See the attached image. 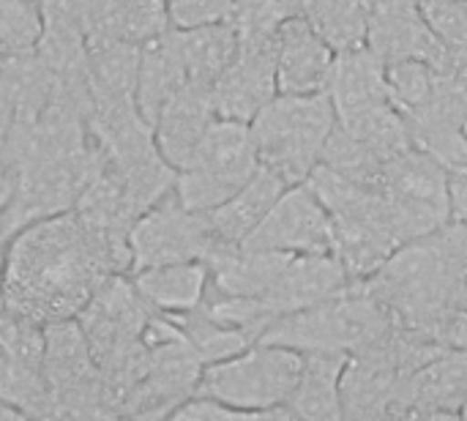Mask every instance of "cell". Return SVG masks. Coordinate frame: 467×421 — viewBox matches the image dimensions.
<instances>
[{"instance_id": "1", "label": "cell", "mask_w": 467, "mask_h": 421, "mask_svg": "<svg viewBox=\"0 0 467 421\" xmlns=\"http://www.w3.org/2000/svg\"><path fill=\"white\" fill-rule=\"evenodd\" d=\"M129 249L63 211L22 227L8 247L0 282L5 310L41 326L74 321L112 274H129Z\"/></svg>"}, {"instance_id": "2", "label": "cell", "mask_w": 467, "mask_h": 421, "mask_svg": "<svg viewBox=\"0 0 467 421\" xmlns=\"http://www.w3.org/2000/svg\"><path fill=\"white\" fill-rule=\"evenodd\" d=\"M397 329L383 301L367 288L353 282L334 299L315 307L282 315L268 323L257 342L285 345L298 353H356Z\"/></svg>"}, {"instance_id": "3", "label": "cell", "mask_w": 467, "mask_h": 421, "mask_svg": "<svg viewBox=\"0 0 467 421\" xmlns=\"http://www.w3.org/2000/svg\"><path fill=\"white\" fill-rule=\"evenodd\" d=\"M337 126L328 93H276L252 121L260 167L287 184H301L320 164L323 148Z\"/></svg>"}, {"instance_id": "4", "label": "cell", "mask_w": 467, "mask_h": 421, "mask_svg": "<svg viewBox=\"0 0 467 421\" xmlns=\"http://www.w3.org/2000/svg\"><path fill=\"white\" fill-rule=\"evenodd\" d=\"M301 367L304 353L285 345L252 342L235 356L205 364L194 395L227 403L254 419H293L287 400L301 378Z\"/></svg>"}, {"instance_id": "5", "label": "cell", "mask_w": 467, "mask_h": 421, "mask_svg": "<svg viewBox=\"0 0 467 421\" xmlns=\"http://www.w3.org/2000/svg\"><path fill=\"white\" fill-rule=\"evenodd\" d=\"M257 167L249 123L216 115L192 164L175 175V195L186 208L208 214L241 189Z\"/></svg>"}, {"instance_id": "6", "label": "cell", "mask_w": 467, "mask_h": 421, "mask_svg": "<svg viewBox=\"0 0 467 421\" xmlns=\"http://www.w3.org/2000/svg\"><path fill=\"white\" fill-rule=\"evenodd\" d=\"M449 167L413 145L386 164L383 195L400 247L421 241L451 219Z\"/></svg>"}, {"instance_id": "7", "label": "cell", "mask_w": 467, "mask_h": 421, "mask_svg": "<svg viewBox=\"0 0 467 421\" xmlns=\"http://www.w3.org/2000/svg\"><path fill=\"white\" fill-rule=\"evenodd\" d=\"M224 247V241L213 233L208 214L192 211L175 195V186L159 197L150 208H145L129 227V255L131 271L178 263V260H202Z\"/></svg>"}, {"instance_id": "8", "label": "cell", "mask_w": 467, "mask_h": 421, "mask_svg": "<svg viewBox=\"0 0 467 421\" xmlns=\"http://www.w3.org/2000/svg\"><path fill=\"white\" fill-rule=\"evenodd\" d=\"M241 247L285 255H334V225L326 205L301 181L279 195Z\"/></svg>"}, {"instance_id": "9", "label": "cell", "mask_w": 467, "mask_h": 421, "mask_svg": "<svg viewBox=\"0 0 467 421\" xmlns=\"http://www.w3.org/2000/svg\"><path fill=\"white\" fill-rule=\"evenodd\" d=\"M467 414V351L443 348L421 367L405 373L389 403V416L449 419Z\"/></svg>"}, {"instance_id": "10", "label": "cell", "mask_w": 467, "mask_h": 421, "mask_svg": "<svg viewBox=\"0 0 467 421\" xmlns=\"http://www.w3.org/2000/svg\"><path fill=\"white\" fill-rule=\"evenodd\" d=\"M276 38L244 41L213 85L216 115L249 123L276 96Z\"/></svg>"}, {"instance_id": "11", "label": "cell", "mask_w": 467, "mask_h": 421, "mask_svg": "<svg viewBox=\"0 0 467 421\" xmlns=\"http://www.w3.org/2000/svg\"><path fill=\"white\" fill-rule=\"evenodd\" d=\"M337 49L301 16L290 14L276 30V93H323Z\"/></svg>"}, {"instance_id": "12", "label": "cell", "mask_w": 467, "mask_h": 421, "mask_svg": "<svg viewBox=\"0 0 467 421\" xmlns=\"http://www.w3.org/2000/svg\"><path fill=\"white\" fill-rule=\"evenodd\" d=\"M216 118L213 107V88L186 82L156 115L153 121V142L161 153V159L175 170H186Z\"/></svg>"}, {"instance_id": "13", "label": "cell", "mask_w": 467, "mask_h": 421, "mask_svg": "<svg viewBox=\"0 0 467 421\" xmlns=\"http://www.w3.org/2000/svg\"><path fill=\"white\" fill-rule=\"evenodd\" d=\"M326 93L334 104L339 126H348L356 118L389 104L391 93L386 82V60L367 44L337 52Z\"/></svg>"}, {"instance_id": "14", "label": "cell", "mask_w": 467, "mask_h": 421, "mask_svg": "<svg viewBox=\"0 0 467 421\" xmlns=\"http://www.w3.org/2000/svg\"><path fill=\"white\" fill-rule=\"evenodd\" d=\"M350 285L353 279L334 255H293L274 288L260 301L276 321L282 315L334 299Z\"/></svg>"}, {"instance_id": "15", "label": "cell", "mask_w": 467, "mask_h": 421, "mask_svg": "<svg viewBox=\"0 0 467 421\" xmlns=\"http://www.w3.org/2000/svg\"><path fill=\"white\" fill-rule=\"evenodd\" d=\"M367 47L375 49L386 63L413 58L427 60L441 71L449 66V49L430 27L421 8L369 11Z\"/></svg>"}, {"instance_id": "16", "label": "cell", "mask_w": 467, "mask_h": 421, "mask_svg": "<svg viewBox=\"0 0 467 421\" xmlns=\"http://www.w3.org/2000/svg\"><path fill=\"white\" fill-rule=\"evenodd\" d=\"M189 82L186 66L175 41V30L167 27L145 41H140L134 104L148 126H153L161 107Z\"/></svg>"}, {"instance_id": "17", "label": "cell", "mask_w": 467, "mask_h": 421, "mask_svg": "<svg viewBox=\"0 0 467 421\" xmlns=\"http://www.w3.org/2000/svg\"><path fill=\"white\" fill-rule=\"evenodd\" d=\"M140 299L159 315H183L202 304L211 282L208 263L202 260H178L148 266L129 274Z\"/></svg>"}, {"instance_id": "18", "label": "cell", "mask_w": 467, "mask_h": 421, "mask_svg": "<svg viewBox=\"0 0 467 421\" xmlns=\"http://www.w3.org/2000/svg\"><path fill=\"white\" fill-rule=\"evenodd\" d=\"M287 186L290 184L274 170L257 167L241 189H235L222 205L208 211L213 233L224 244H244Z\"/></svg>"}, {"instance_id": "19", "label": "cell", "mask_w": 467, "mask_h": 421, "mask_svg": "<svg viewBox=\"0 0 467 421\" xmlns=\"http://www.w3.org/2000/svg\"><path fill=\"white\" fill-rule=\"evenodd\" d=\"M348 353H304L301 378L287 400L293 419L334 421L342 416V373Z\"/></svg>"}, {"instance_id": "20", "label": "cell", "mask_w": 467, "mask_h": 421, "mask_svg": "<svg viewBox=\"0 0 467 421\" xmlns=\"http://www.w3.org/2000/svg\"><path fill=\"white\" fill-rule=\"evenodd\" d=\"M175 41L186 66L189 82H197L205 88L216 85V79L224 74V68L233 63L238 52V33L230 19L175 30Z\"/></svg>"}, {"instance_id": "21", "label": "cell", "mask_w": 467, "mask_h": 421, "mask_svg": "<svg viewBox=\"0 0 467 421\" xmlns=\"http://www.w3.org/2000/svg\"><path fill=\"white\" fill-rule=\"evenodd\" d=\"M296 14H301L337 52L367 44V0H298Z\"/></svg>"}, {"instance_id": "22", "label": "cell", "mask_w": 467, "mask_h": 421, "mask_svg": "<svg viewBox=\"0 0 467 421\" xmlns=\"http://www.w3.org/2000/svg\"><path fill=\"white\" fill-rule=\"evenodd\" d=\"M235 0H167V22L175 30L230 19Z\"/></svg>"}, {"instance_id": "23", "label": "cell", "mask_w": 467, "mask_h": 421, "mask_svg": "<svg viewBox=\"0 0 467 421\" xmlns=\"http://www.w3.org/2000/svg\"><path fill=\"white\" fill-rule=\"evenodd\" d=\"M123 16L126 36L137 44L170 27L167 0H123Z\"/></svg>"}, {"instance_id": "24", "label": "cell", "mask_w": 467, "mask_h": 421, "mask_svg": "<svg viewBox=\"0 0 467 421\" xmlns=\"http://www.w3.org/2000/svg\"><path fill=\"white\" fill-rule=\"evenodd\" d=\"M170 419H186V421H257L252 414L238 411L227 403H219L213 397L205 395H192L189 400H183Z\"/></svg>"}, {"instance_id": "25", "label": "cell", "mask_w": 467, "mask_h": 421, "mask_svg": "<svg viewBox=\"0 0 467 421\" xmlns=\"http://www.w3.org/2000/svg\"><path fill=\"white\" fill-rule=\"evenodd\" d=\"M449 192H451V219L467 225V170H457L449 175Z\"/></svg>"}, {"instance_id": "26", "label": "cell", "mask_w": 467, "mask_h": 421, "mask_svg": "<svg viewBox=\"0 0 467 421\" xmlns=\"http://www.w3.org/2000/svg\"><path fill=\"white\" fill-rule=\"evenodd\" d=\"M369 11H397V8H421L424 0H367Z\"/></svg>"}, {"instance_id": "27", "label": "cell", "mask_w": 467, "mask_h": 421, "mask_svg": "<svg viewBox=\"0 0 467 421\" xmlns=\"http://www.w3.org/2000/svg\"><path fill=\"white\" fill-rule=\"evenodd\" d=\"M14 419H25V414H22L14 403H8V400H3V397H0V421H14Z\"/></svg>"}, {"instance_id": "28", "label": "cell", "mask_w": 467, "mask_h": 421, "mask_svg": "<svg viewBox=\"0 0 467 421\" xmlns=\"http://www.w3.org/2000/svg\"><path fill=\"white\" fill-rule=\"evenodd\" d=\"M8 247H11V236L0 227V282L5 274V260H8Z\"/></svg>"}, {"instance_id": "29", "label": "cell", "mask_w": 467, "mask_h": 421, "mask_svg": "<svg viewBox=\"0 0 467 421\" xmlns=\"http://www.w3.org/2000/svg\"><path fill=\"white\" fill-rule=\"evenodd\" d=\"M3 307H5V304H3V293H0V312H3Z\"/></svg>"}, {"instance_id": "30", "label": "cell", "mask_w": 467, "mask_h": 421, "mask_svg": "<svg viewBox=\"0 0 467 421\" xmlns=\"http://www.w3.org/2000/svg\"><path fill=\"white\" fill-rule=\"evenodd\" d=\"M441 3H457V0H441Z\"/></svg>"}, {"instance_id": "31", "label": "cell", "mask_w": 467, "mask_h": 421, "mask_svg": "<svg viewBox=\"0 0 467 421\" xmlns=\"http://www.w3.org/2000/svg\"><path fill=\"white\" fill-rule=\"evenodd\" d=\"M462 129H465V137H467V121H465V126H462Z\"/></svg>"}]
</instances>
